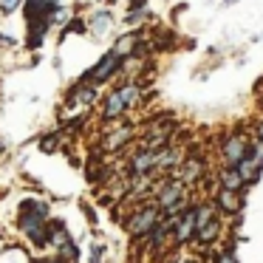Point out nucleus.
Masks as SVG:
<instances>
[{
    "label": "nucleus",
    "instance_id": "9",
    "mask_svg": "<svg viewBox=\"0 0 263 263\" xmlns=\"http://www.w3.org/2000/svg\"><path fill=\"white\" fill-rule=\"evenodd\" d=\"M201 173H204V164H201V159H187V161L181 164V178H184L187 184L198 181Z\"/></svg>",
    "mask_w": 263,
    "mask_h": 263
},
{
    "label": "nucleus",
    "instance_id": "22",
    "mask_svg": "<svg viewBox=\"0 0 263 263\" xmlns=\"http://www.w3.org/2000/svg\"><path fill=\"white\" fill-rule=\"evenodd\" d=\"M184 263H198V260H184Z\"/></svg>",
    "mask_w": 263,
    "mask_h": 263
},
{
    "label": "nucleus",
    "instance_id": "11",
    "mask_svg": "<svg viewBox=\"0 0 263 263\" xmlns=\"http://www.w3.org/2000/svg\"><path fill=\"white\" fill-rule=\"evenodd\" d=\"M238 173L243 176V181H255V178L260 176V164H257V161L252 159V156H246V159L238 164Z\"/></svg>",
    "mask_w": 263,
    "mask_h": 263
},
{
    "label": "nucleus",
    "instance_id": "14",
    "mask_svg": "<svg viewBox=\"0 0 263 263\" xmlns=\"http://www.w3.org/2000/svg\"><path fill=\"white\" fill-rule=\"evenodd\" d=\"M178 156H181V153H178V150H173V147L161 150V153H159V164H156V167H161V170H167V167H176L178 161H181Z\"/></svg>",
    "mask_w": 263,
    "mask_h": 263
},
{
    "label": "nucleus",
    "instance_id": "4",
    "mask_svg": "<svg viewBox=\"0 0 263 263\" xmlns=\"http://www.w3.org/2000/svg\"><path fill=\"white\" fill-rule=\"evenodd\" d=\"M193 235H198V212L190 206V210L181 212V218L176 223V243H187Z\"/></svg>",
    "mask_w": 263,
    "mask_h": 263
},
{
    "label": "nucleus",
    "instance_id": "18",
    "mask_svg": "<svg viewBox=\"0 0 263 263\" xmlns=\"http://www.w3.org/2000/svg\"><path fill=\"white\" fill-rule=\"evenodd\" d=\"M102 255H105V246L97 243V246H93V252H91V263H99V260H102Z\"/></svg>",
    "mask_w": 263,
    "mask_h": 263
},
{
    "label": "nucleus",
    "instance_id": "20",
    "mask_svg": "<svg viewBox=\"0 0 263 263\" xmlns=\"http://www.w3.org/2000/svg\"><path fill=\"white\" fill-rule=\"evenodd\" d=\"M257 136L263 139V122H260V125H257Z\"/></svg>",
    "mask_w": 263,
    "mask_h": 263
},
{
    "label": "nucleus",
    "instance_id": "6",
    "mask_svg": "<svg viewBox=\"0 0 263 263\" xmlns=\"http://www.w3.org/2000/svg\"><path fill=\"white\" fill-rule=\"evenodd\" d=\"M159 164V153L156 150H142V153L133 159V176H144V173H150L153 167Z\"/></svg>",
    "mask_w": 263,
    "mask_h": 263
},
{
    "label": "nucleus",
    "instance_id": "15",
    "mask_svg": "<svg viewBox=\"0 0 263 263\" xmlns=\"http://www.w3.org/2000/svg\"><path fill=\"white\" fill-rule=\"evenodd\" d=\"M133 46H136V34H127V37H122V40L116 43L114 51H116V54H122V57H127V54L133 51Z\"/></svg>",
    "mask_w": 263,
    "mask_h": 263
},
{
    "label": "nucleus",
    "instance_id": "2",
    "mask_svg": "<svg viewBox=\"0 0 263 263\" xmlns=\"http://www.w3.org/2000/svg\"><path fill=\"white\" fill-rule=\"evenodd\" d=\"M161 206H147V210H139L136 215L127 221V229L130 235H150L156 229V223L161 221Z\"/></svg>",
    "mask_w": 263,
    "mask_h": 263
},
{
    "label": "nucleus",
    "instance_id": "7",
    "mask_svg": "<svg viewBox=\"0 0 263 263\" xmlns=\"http://www.w3.org/2000/svg\"><path fill=\"white\" fill-rule=\"evenodd\" d=\"M130 136H133V127H130V125H125V127H119V130L110 133V136L102 142V147H105V150H119L122 144L130 142Z\"/></svg>",
    "mask_w": 263,
    "mask_h": 263
},
{
    "label": "nucleus",
    "instance_id": "16",
    "mask_svg": "<svg viewBox=\"0 0 263 263\" xmlns=\"http://www.w3.org/2000/svg\"><path fill=\"white\" fill-rule=\"evenodd\" d=\"M249 156H252V159H255L257 164L263 167V139H260V136L252 139V150H249Z\"/></svg>",
    "mask_w": 263,
    "mask_h": 263
},
{
    "label": "nucleus",
    "instance_id": "1",
    "mask_svg": "<svg viewBox=\"0 0 263 263\" xmlns=\"http://www.w3.org/2000/svg\"><path fill=\"white\" fill-rule=\"evenodd\" d=\"M139 102V88L136 85H122L116 91H110V97L105 99V119H116L122 116V110H127L130 105Z\"/></svg>",
    "mask_w": 263,
    "mask_h": 263
},
{
    "label": "nucleus",
    "instance_id": "21",
    "mask_svg": "<svg viewBox=\"0 0 263 263\" xmlns=\"http://www.w3.org/2000/svg\"><path fill=\"white\" fill-rule=\"evenodd\" d=\"M48 3H51V6H60V0H48Z\"/></svg>",
    "mask_w": 263,
    "mask_h": 263
},
{
    "label": "nucleus",
    "instance_id": "3",
    "mask_svg": "<svg viewBox=\"0 0 263 263\" xmlns=\"http://www.w3.org/2000/svg\"><path fill=\"white\" fill-rule=\"evenodd\" d=\"M119 65H122V54L108 51L97 65H93V71H88V80H93V82H105L108 77H114L116 71H119Z\"/></svg>",
    "mask_w": 263,
    "mask_h": 263
},
{
    "label": "nucleus",
    "instance_id": "19",
    "mask_svg": "<svg viewBox=\"0 0 263 263\" xmlns=\"http://www.w3.org/2000/svg\"><path fill=\"white\" fill-rule=\"evenodd\" d=\"M218 263H238V260H235V255H232V252H223V255H221V260H218Z\"/></svg>",
    "mask_w": 263,
    "mask_h": 263
},
{
    "label": "nucleus",
    "instance_id": "10",
    "mask_svg": "<svg viewBox=\"0 0 263 263\" xmlns=\"http://www.w3.org/2000/svg\"><path fill=\"white\" fill-rule=\"evenodd\" d=\"M221 184H223V190H240L246 181L238 173V167H227V170L221 173Z\"/></svg>",
    "mask_w": 263,
    "mask_h": 263
},
{
    "label": "nucleus",
    "instance_id": "13",
    "mask_svg": "<svg viewBox=\"0 0 263 263\" xmlns=\"http://www.w3.org/2000/svg\"><path fill=\"white\" fill-rule=\"evenodd\" d=\"M91 29H93V34H108V29H110V14L108 12H97L91 17Z\"/></svg>",
    "mask_w": 263,
    "mask_h": 263
},
{
    "label": "nucleus",
    "instance_id": "5",
    "mask_svg": "<svg viewBox=\"0 0 263 263\" xmlns=\"http://www.w3.org/2000/svg\"><path fill=\"white\" fill-rule=\"evenodd\" d=\"M246 156H249V150H246L243 136H229L223 142V161H227V167H238Z\"/></svg>",
    "mask_w": 263,
    "mask_h": 263
},
{
    "label": "nucleus",
    "instance_id": "8",
    "mask_svg": "<svg viewBox=\"0 0 263 263\" xmlns=\"http://www.w3.org/2000/svg\"><path fill=\"white\" fill-rule=\"evenodd\" d=\"M218 206H221L223 212H238V210H240V195H238V190H223V187H221V193H218Z\"/></svg>",
    "mask_w": 263,
    "mask_h": 263
},
{
    "label": "nucleus",
    "instance_id": "17",
    "mask_svg": "<svg viewBox=\"0 0 263 263\" xmlns=\"http://www.w3.org/2000/svg\"><path fill=\"white\" fill-rule=\"evenodd\" d=\"M20 6V0H0V12H14Z\"/></svg>",
    "mask_w": 263,
    "mask_h": 263
},
{
    "label": "nucleus",
    "instance_id": "12",
    "mask_svg": "<svg viewBox=\"0 0 263 263\" xmlns=\"http://www.w3.org/2000/svg\"><path fill=\"white\" fill-rule=\"evenodd\" d=\"M218 232H221V223H218V218H212V221L204 223V227H198V235H195V238H198L201 243H210V240L218 238Z\"/></svg>",
    "mask_w": 263,
    "mask_h": 263
}]
</instances>
